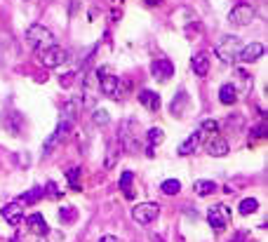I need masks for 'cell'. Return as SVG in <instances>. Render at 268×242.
<instances>
[{
    "mask_svg": "<svg viewBox=\"0 0 268 242\" xmlns=\"http://www.w3.org/2000/svg\"><path fill=\"white\" fill-rule=\"evenodd\" d=\"M205 151H207L209 155H214V158H221V155H226V153H228V141H226L224 137H219V132H216V134H212V137H209V141H207Z\"/></svg>",
    "mask_w": 268,
    "mask_h": 242,
    "instance_id": "cell-12",
    "label": "cell"
},
{
    "mask_svg": "<svg viewBox=\"0 0 268 242\" xmlns=\"http://www.w3.org/2000/svg\"><path fill=\"white\" fill-rule=\"evenodd\" d=\"M59 216H61V221H66V219H73L75 214H73V210H68V207H61V210H59Z\"/></svg>",
    "mask_w": 268,
    "mask_h": 242,
    "instance_id": "cell-27",
    "label": "cell"
},
{
    "mask_svg": "<svg viewBox=\"0 0 268 242\" xmlns=\"http://www.w3.org/2000/svg\"><path fill=\"white\" fill-rule=\"evenodd\" d=\"M160 216V205L158 202H141L132 210V219L139 223V226H149Z\"/></svg>",
    "mask_w": 268,
    "mask_h": 242,
    "instance_id": "cell-4",
    "label": "cell"
},
{
    "mask_svg": "<svg viewBox=\"0 0 268 242\" xmlns=\"http://www.w3.org/2000/svg\"><path fill=\"white\" fill-rule=\"evenodd\" d=\"M73 118H75V104H71V108H68L64 116H61V120H59V125H57V129H54V134L47 139V141H45V146H43L45 153H47V151H52L57 144H61V141L68 137L71 125H73Z\"/></svg>",
    "mask_w": 268,
    "mask_h": 242,
    "instance_id": "cell-2",
    "label": "cell"
},
{
    "mask_svg": "<svg viewBox=\"0 0 268 242\" xmlns=\"http://www.w3.org/2000/svg\"><path fill=\"white\" fill-rule=\"evenodd\" d=\"M191 68H193L195 75H207V71H209V61H207V54L200 52L195 54L193 59H191Z\"/></svg>",
    "mask_w": 268,
    "mask_h": 242,
    "instance_id": "cell-19",
    "label": "cell"
},
{
    "mask_svg": "<svg viewBox=\"0 0 268 242\" xmlns=\"http://www.w3.org/2000/svg\"><path fill=\"white\" fill-rule=\"evenodd\" d=\"M254 17H257V10L249 2H240V5H236L233 10L228 12V21L236 24V26H249L254 21Z\"/></svg>",
    "mask_w": 268,
    "mask_h": 242,
    "instance_id": "cell-6",
    "label": "cell"
},
{
    "mask_svg": "<svg viewBox=\"0 0 268 242\" xmlns=\"http://www.w3.org/2000/svg\"><path fill=\"white\" fill-rule=\"evenodd\" d=\"M38 54V59L43 61V66H47V68H57V66H61V63L68 61V52H66L64 47H59V45H52V47H45V50H40Z\"/></svg>",
    "mask_w": 268,
    "mask_h": 242,
    "instance_id": "cell-5",
    "label": "cell"
},
{
    "mask_svg": "<svg viewBox=\"0 0 268 242\" xmlns=\"http://www.w3.org/2000/svg\"><path fill=\"white\" fill-rule=\"evenodd\" d=\"M26 226H29V231L35 233V235H47V223H45L43 214H38V212H31L29 216H26Z\"/></svg>",
    "mask_w": 268,
    "mask_h": 242,
    "instance_id": "cell-14",
    "label": "cell"
},
{
    "mask_svg": "<svg viewBox=\"0 0 268 242\" xmlns=\"http://www.w3.org/2000/svg\"><path fill=\"white\" fill-rule=\"evenodd\" d=\"M219 101L224 106H231L238 101V87L233 83H226L219 87Z\"/></svg>",
    "mask_w": 268,
    "mask_h": 242,
    "instance_id": "cell-15",
    "label": "cell"
},
{
    "mask_svg": "<svg viewBox=\"0 0 268 242\" xmlns=\"http://www.w3.org/2000/svg\"><path fill=\"white\" fill-rule=\"evenodd\" d=\"M162 137H165V132H162L160 127H153V129H149V134H146V141H149V146H146V155H149V158H153L155 146L162 141Z\"/></svg>",
    "mask_w": 268,
    "mask_h": 242,
    "instance_id": "cell-16",
    "label": "cell"
},
{
    "mask_svg": "<svg viewBox=\"0 0 268 242\" xmlns=\"http://www.w3.org/2000/svg\"><path fill=\"white\" fill-rule=\"evenodd\" d=\"M160 190L165 193V195H177V193H181V181L177 179H165L162 181Z\"/></svg>",
    "mask_w": 268,
    "mask_h": 242,
    "instance_id": "cell-22",
    "label": "cell"
},
{
    "mask_svg": "<svg viewBox=\"0 0 268 242\" xmlns=\"http://www.w3.org/2000/svg\"><path fill=\"white\" fill-rule=\"evenodd\" d=\"M78 177H80V169L73 167L66 172V179H68V183H71V188L73 190H80V183H78Z\"/></svg>",
    "mask_w": 268,
    "mask_h": 242,
    "instance_id": "cell-24",
    "label": "cell"
},
{
    "mask_svg": "<svg viewBox=\"0 0 268 242\" xmlns=\"http://www.w3.org/2000/svg\"><path fill=\"white\" fill-rule=\"evenodd\" d=\"M203 137H205V132L203 129H195L193 134H188L186 137V141H181L179 144V155H191V153H195V148L200 146V141H203Z\"/></svg>",
    "mask_w": 268,
    "mask_h": 242,
    "instance_id": "cell-11",
    "label": "cell"
},
{
    "mask_svg": "<svg viewBox=\"0 0 268 242\" xmlns=\"http://www.w3.org/2000/svg\"><path fill=\"white\" fill-rule=\"evenodd\" d=\"M162 0H144V5H149V7H155V5H160Z\"/></svg>",
    "mask_w": 268,
    "mask_h": 242,
    "instance_id": "cell-28",
    "label": "cell"
},
{
    "mask_svg": "<svg viewBox=\"0 0 268 242\" xmlns=\"http://www.w3.org/2000/svg\"><path fill=\"white\" fill-rule=\"evenodd\" d=\"M45 195H47V198H52V200H59V198H61L64 193L57 188V183H54V181H50V183L45 186Z\"/></svg>",
    "mask_w": 268,
    "mask_h": 242,
    "instance_id": "cell-25",
    "label": "cell"
},
{
    "mask_svg": "<svg viewBox=\"0 0 268 242\" xmlns=\"http://www.w3.org/2000/svg\"><path fill=\"white\" fill-rule=\"evenodd\" d=\"M99 80H101V92H104V94L111 96V99H118L120 96V85H122L120 78L111 75L106 68H99Z\"/></svg>",
    "mask_w": 268,
    "mask_h": 242,
    "instance_id": "cell-7",
    "label": "cell"
},
{
    "mask_svg": "<svg viewBox=\"0 0 268 242\" xmlns=\"http://www.w3.org/2000/svg\"><path fill=\"white\" fill-rule=\"evenodd\" d=\"M99 242H118V240H116L113 235H104V238H101V240H99Z\"/></svg>",
    "mask_w": 268,
    "mask_h": 242,
    "instance_id": "cell-29",
    "label": "cell"
},
{
    "mask_svg": "<svg viewBox=\"0 0 268 242\" xmlns=\"http://www.w3.org/2000/svg\"><path fill=\"white\" fill-rule=\"evenodd\" d=\"M195 193L198 195H203V198H207V195H212V193H216V183L214 181H195Z\"/></svg>",
    "mask_w": 268,
    "mask_h": 242,
    "instance_id": "cell-21",
    "label": "cell"
},
{
    "mask_svg": "<svg viewBox=\"0 0 268 242\" xmlns=\"http://www.w3.org/2000/svg\"><path fill=\"white\" fill-rule=\"evenodd\" d=\"M264 52H266L264 42H247L245 47H240L238 59H240V61H245V63H252V61H257V59H261Z\"/></svg>",
    "mask_w": 268,
    "mask_h": 242,
    "instance_id": "cell-10",
    "label": "cell"
},
{
    "mask_svg": "<svg viewBox=\"0 0 268 242\" xmlns=\"http://www.w3.org/2000/svg\"><path fill=\"white\" fill-rule=\"evenodd\" d=\"M26 42L31 45L35 52H40L45 47H52L57 45V38H54V33L50 29H45L43 24H33L31 29L26 31Z\"/></svg>",
    "mask_w": 268,
    "mask_h": 242,
    "instance_id": "cell-1",
    "label": "cell"
},
{
    "mask_svg": "<svg viewBox=\"0 0 268 242\" xmlns=\"http://www.w3.org/2000/svg\"><path fill=\"white\" fill-rule=\"evenodd\" d=\"M94 125L97 127H104V125H108V120H111V116H108V111H94Z\"/></svg>",
    "mask_w": 268,
    "mask_h": 242,
    "instance_id": "cell-26",
    "label": "cell"
},
{
    "mask_svg": "<svg viewBox=\"0 0 268 242\" xmlns=\"http://www.w3.org/2000/svg\"><path fill=\"white\" fill-rule=\"evenodd\" d=\"M22 216H24V205L19 200H14L2 207V219L7 223H12V226H17V223L22 221Z\"/></svg>",
    "mask_w": 268,
    "mask_h": 242,
    "instance_id": "cell-13",
    "label": "cell"
},
{
    "mask_svg": "<svg viewBox=\"0 0 268 242\" xmlns=\"http://www.w3.org/2000/svg\"><path fill=\"white\" fill-rule=\"evenodd\" d=\"M38 198H40V188H31L29 193H24L22 198H19V202H22V205H33Z\"/></svg>",
    "mask_w": 268,
    "mask_h": 242,
    "instance_id": "cell-23",
    "label": "cell"
},
{
    "mask_svg": "<svg viewBox=\"0 0 268 242\" xmlns=\"http://www.w3.org/2000/svg\"><path fill=\"white\" fill-rule=\"evenodd\" d=\"M139 104L146 106L149 111H158V108H160V96L155 94V92H150V90H141L139 92Z\"/></svg>",
    "mask_w": 268,
    "mask_h": 242,
    "instance_id": "cell-17",
    "label": "cell"
},
{
    "mask_svg": "<svg viewBox=\"0 0 268 242\" xmlns=\"http://www.w3.org/2000/svg\"><path fill=\"white\" fill-rule=\"evenodd\" d=\"M259 210V200L257 198H245V200L238 205V212L242 214V216H249V214H254Z\"/></svg>",
    "mask_w": 268,
    "mask_h": 242,
    "instance_id": "cell-20",
    "label": "cell"
},
{
    "mask_svg": "<svg viewBox=\"0 0 268 242\" xmlns=\"http://www.w3.org/2000/svg\"><path fill=\"white\" fill-rule=\"evenodd\" d=\"M150 73H153V78L158 83H167L174 75V66L167 59H155V61H150Z\"/></svg>",
    "mask_w": 268,
    "mask_h": 242,
    "instance_id": "cell-9",
    "label": "cell"
},
{
    "mask_svg": "<svg viewBox=\"0 0 268 242\" xmlns=\"http://www.w3.org/2000/svg\"><path fill=\"white\" fill-rule=\"evenodd\" d=\"M214 52L224 63H233L238 59V52H240V40L236 35H221L219 42L214 45Z\"/></svg>",
    "mask_w": 268,
    "mask_h": 242,
    "instance_id": "cell-3",
    "label": "cell"
},
{
    "mask_svg": "<svg viewBox=\"0 0 268 242\" xmlns=\"http://www.w3.org/2000/svg\"><path fill=\"white\" fill-rule=\"evenodd\" d=\"M120 190H122V195L127 198V200H132L137 193H134V174L132 172H125L122 177H120Z\"/></svg>",
    "mask_w": 268,
    "mask_h": 242,
    "instance_id": "cell-18",
    "label": "cell"
},
{
    "mask_svg": "<svg viewBox=\"0 0 268 242\" xmlns=\"http://www.w3.org/2000/svg\"><path fill=\"white\" fill-rule=\"evenodd\" d=\"M228 219H231V212L226 210L224 205H214V207H209V212H207V221H209V226L216 233L224 231L226 226H228Z\"/></svg>",
    "mask_w": 268,
    "mask_h": 242,
    "instance_id": "cell-8",
    "label": "cell"
}]
</instances>
